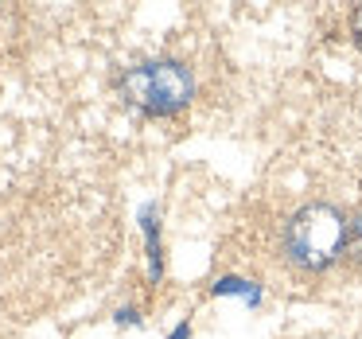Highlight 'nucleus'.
<instances>
[{
    "label": "nucleus",
    "mask_w": 362,
    "mask_h": 339,
    "mask_svg": "<svg viewBox=\"0 0 362 339\" xmlns=\"http://www.w3.org/2000/svg\"><path fill=\"white\" fill-rule=\"evenodd\" d=\"M354 35H358V47H362V12H358V20H354Z\"/></svg>",
    "instance_id": "obj_4"
},
{
    "label": "nucleus",
    "mask_w": 362,
    "mask_h": 339,
    "mask_svg": "<svg viewBox=\"0 0 362 339\" xmlns=\"http://www.w3.org/2000/svg\"><path fill=\"white\" fill-rule=\"evenodd\" d=\"M351 250H354V253H362V219H358V222H351Z\"/></svg>",
    "instance_id": "obj_3"
},
{
    "label": "nucleus",
    "mask_w": 362,
    "mask_h": 339,
    "mask_svg": "<svg viewBox=\"0 0 362 339\" xmlns=\"http://www.w3.org/2000/svg\"><path fill=\"white\" fill-rule=\"evenodd\" d=\"M121 90L144 113H175L195 98V79L183 63L160 59V63H141L133 71H125Z\"/></svg>",
    "instance_id": "obj_2"
},
{
    "label": "nucleus",
    "mask_w": 362,
    "mask_h": 339,
    "mask_svg": "<svg viewBox=\"0 0 362 339\" xmlns=\"http://www.w3.org/2000/svg\"><path fill=\"white\" fill-rule=\"evenodd\" d=\"M346 219L327 203H308L288 219L284 250L300 269H327L346 246Z\"/></svg>",
    "instance_id": "obj_1"
}]
</instances>
